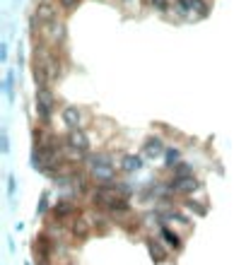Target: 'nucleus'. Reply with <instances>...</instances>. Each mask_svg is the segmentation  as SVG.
I'll use <instances>...</instances> for the list:
<instances>
[{
    "mask_svg": "<svg viewBox=\"0 0 246 265\" xmlns=\"http://www.w3.org/2000/svg\"><path fill=\"white\" fill-rule=\"evenodd\" d=\"M58 8H60V12H73L75 8H80V3L82 0H56Z\"/></svg>",
    "mask_w": 246,
    "mask_h": 265,
    "instance_id": "nucleus-20",
    "label": "nucleus"
},
{
    "mask_svg": "<svg viewBox=\"0 0 246 265\" xmlns=\"http://www.w3.org/2000/svg\"><path fill=\"white\" fill-rule=\"evenodd\" d=\"M44 32H46V36L51 39V44L56 46H60L63 41H66V36H68V32H66V24L63 22H53V24H48V27H44Z\"/></svg>",
    "mask_w": 246,
    "mask_h": 265,
    "instance_id": "nucleus-8",
    "label": "nucleus"
},
{
    "mask_svg": "<svg viewBox=\"0 0 246 265\" xmlns=\"http://www.w3.org/2000/svg\"><path fill=\"white\" fill-rule=\"evenodd\" d=\"M60 118H63V123L73 130V128H80V125H82V111H80L78 106H63Z\"/></svg>",
    "mask_w": 246,
    "mask_h": 265,
    "instance_id": "nucleus-9",
    "label": "nucleus"
},
{
    "mask_svg": "<svg viewBox=\"0 0 246 265\" xmlns=\"http://www.w3.org/2000/svg\"><path fill=\"white\" fill-rule=\"evenodd\" d=\"M174 171V176H193V169H191L186 162H179V164L171 169Z\"/></svg>",
    "mask_w": 246,
    "mask_h": 265,
    "instance_id": "nucleus-21",
    "label": "nucleus"
},
{
    "mask_svg": "<svg viewBox=\"0 0 246 265\" xmlns=\"http://www.w3.org/2000/svg\"><path fill=\"white\" fill-rule=\"evenodd\" d=\"M92 227H94V224H92L87 217H82V215H78V217L70 220V234H73L75 241H85V239L90 236Z\"/></svg>",
    "mask_w": 246,
    "mask_h": 265,
    "instance_id": "nucleus-6",
    "label": "nucleus"
},
{
    "mask_svg": "<svg viewBox=\"0 0 246 265\" xmlns=\"http://www.w3.org/2000/svg\"><path fill=\"white\" fill-rule=\"evenodd\" d=\"M171 5H174V0H150V8H155L157 12H169Z\"/></svg>",
    "mask_w": 246,
    "mask_h": 265,
    "instance_id": "nucleus-19",
    "label": "nucleus"
},
{
    "mask_svg": "<svg viewBox=\"0 0 246 265\" xmlns=\"http://www.w3.org/2000/svg\"><path fill=\"white\" fill-rule=\"evenodd\" d=\"M121 171H126V174H133V171H140L143 169V157L140 155H123L121 159Z\"/></svg>",
    "mask_w": 246,
    "mask_h": 265,
    "instance_id": "nucleus-11",
    "label": "nucleus"
},
{
    "mask_svg": "<svg viewBox=\"0 0 246 265\" xmlns=\"http://www.w3.org/2000/svg\"><path fill=\"white\" fill-rule=\"evenodd\" d=\"M159 236H162V241L167 243L169 248H174V251H181V246H183L181 236L174 232V229H169L167 224H162V227H159Z\"/></svg>",
    "mask_w": 246,
    "mask_h": 265,
    "instance_id": "nucleus-10",
    "label": "nucleus"
},
{
    "mask_svg": "<svg viewBox=\"0 0 246 265\" xmlns=\"http://www.w3.org/2000/svg\"><path fill=\"white\" fill-rule=\"evenodd\" d=\"M58 8L56 0H41L39 5H36V12H34V22H39L41 27H48V24L58 22Z\"/></svg>",
    "mask_w": 246,
    "mask_h": 265,
    "instance_id": "nucleus-3",
    "label": "nucleus"
},
{
    "mask_svg": "<svg viewBox=\"0 0 246 265\" xmlns=\"http://www.w3.org/2000/svg\"><path fill=\"white\" fill-rule=\"evenodd\" d=\"M123 3H133V0H123Z\"/></svg>",
    "mask_w": 246,
    "mask_h": 265,
    "instance_id": "nucleus-22",
    "label": "nucleus"
},
{
    "mask_svg": "<svg viewBox=\"0 0 246 265\" xmlns=\"http://www.w3.org/2000/svg\"><path fill=\"white\" fill-rule=\"evenodd\" d=\"M183 208L189 212H193V215H205L208 212V208L203 205V203H198V200H193V198H189L186 203H183Z\"/></svg>",
    "mask_w": 246,
    "mask_h": 265,
    "instance_id": "nucleus-17",
    "label": "nucleus"
},
{
    "mask_svg": "<svg viewBox=\"0 0 246 265\" xmlns=\"http://www.w3.org/2000/svg\"><path fill=\"white\" fill-rule=\"evenodd\" d=\"M164 159H167L164 164H167L169 169H174V166H176V164L181 162V152L176 150V147H169L167 152H164Z\"/></svg>",
    "mask_w": 246,
    "mask_h": 265,
    "instance_id": "nucleus-16",
    "label": "nucleus"
},
{
    "mask_svg": "<svg viewBox=\"0 0 246 265\" xmlns=\"http://www.w3.org/2000/svg\"><path fill=\"white\" fill-rule=\"evenodd\" d=\"M191 3H193V15H196V17H208L210 5H208L205 0H191Z\"/></svg>",
    "mask_w": 246,
    "mask_h": 265,
    "instance_id": "nucleus-18",
    "label": "nucleus"
},
{
    "mask_svg": "<svg viewBox=\"0 0 246 265\" xmlns=\"http://www.w3.org/2000/svg\"><path fill=\"white\" fill-rule=\"evenodd\" d=\"M66 143L73 147V150H80V152H85V155H90V135L82 130V128H73V130L68 132Z\"/></svg>",
    "mask_w": 246,
    "mask_h": 265,
    "instance_id": "nucleus-5",
    "label": "nucleus"
},
{
    "mask_svg": "<svg viewBox=\"0 0 246 265\" xmlns=\"http://www.w3.org/2000/svg\"><path fill=\"white\" fill-rule=\"evenodd\" d=\"M85 164H87V174H90V178L97 183V186H109V183H116V166H113L111 155H106V152H94V155H87Z\"/></svg>",
    "mask_w": 246,
    "mask_h": 265,
    "instance_id": "nucleus-1",
    "label": "nucleus"
},
{
    "mask_svg": "<svg viewBox=\"0 0 246 265\" xmlns=\"http://www.w3.org/2000/svg\"><path fill=\"white\" fill-rule=\"evenodd\" d=\"M78 205L73 203V200H58L56 205H53V220L56 222H66V220H73V217H78Z\"/></svg>",
    "mask_w": 246,
    "mask_h": 265,
    "instance_id": "nucleus-7",
    "label": "nucleus"
},
{
    "mask_svg": "<svg viewBox=\"0 0 246 265\" xmlns=\"http://www.w3.org/2000/svg\"><path fill=\"white\" fill-rule=\"evenodd\" d=\"M106 210L111 212V215H128L131 212V205H128V198H123V195H116V198L106 205Z\"/></svg>",
    "mask_w": 246,
    "mask_h": 265,
    "instance_id": "nucleus-13",
    "label": "nucleus"
},
{
    "mask_svg": "<svg viewBox=\"0 0 246 265\" xmlns=\"http://www.w3.org/2000/svg\"><path fill=\"white\" fill-rule=\"evenodd\" d=\"M174 10L181 17H189L191 12H193V3L191 0H174Z\"/></svg>",
    "mask_w": 246,
    "mask_h": 265,
    "instance_id": "nucleus-15",
    "label": "nucleus"
},
{
    "mask_svg": "<svg viewBox=\"0 0 246 265\" xmlns=\"http://www.w3.org/2000/svg\"><path fill=\"white\" fill-rule=\"evenodd\" d=\"M169 190L176 193V195H186L191 198L196 190H201V181L196 176H174L169 181Z\"/></svg>",
    "mask_w": 246,
    "mask_h": 265,
    "instance_id": "nucleus-4",
    "label": "nucleus"
},
{
    "mask_svg": "<svg viewBox=\"0 0 246 265\" xmlns=\"http://www.w3.org/2000/svg\"><path fill=\"white\" fill-rule=\"evenodd\" d=\"M167 150H164V143H162V138H147L145 140V155L150 159H155V157L164 155Z\"/></svg>",
    "mask_w": 246,
    "mask_h": 265,
    "instance_id": "nucleus-12",
    "label": "nucleus"
},
{
    "mask_svg": "<svg viewBox=\"0 0 246 265\" xmlns=\"http://www.w3.org/2000/svg\"><path fill=\"white\" fill-rule=\"evenodd\" d=\"M53 109H56V99H53V92L48 89V85L36 87V113H39V118L48 123L53 116Z\"/></svg>",
    "mask_w": 246,
    "mask_h": 265,
    "instance_id": "nucleus-2",
    "label": "nucleus"
},
{
    "mask_svg": "<svg viewBox=\"0 0 246 265\" xmlns=\"http://www.w3.org/2000/svg\"><path fill=\"white\" fill-rule=\"evenodd\" d=\"M147 251H150V258H152L155 263H164V260H167V251L157 241H152V239H147Z\"/></svg>",
    "mask_w": 246,
    "mask_h": 265,
    "instance_id": "nucleus-14",
    "label": "nucleus"
}]
</instances>
